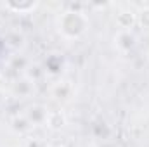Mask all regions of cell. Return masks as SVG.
Listing matches in <instances>:
<instances>
[{"instance_id":"obj_4","label":"cell","mask_w":149,"mask_h":147,"mask_svg":"<svg viewBox=\"0 0 149 147\" xmlns=\"http://www.w3.org/2000/svg\"><path fill=\"white\" fill-rule=\"evenodd\" d=\"M7 7L9 9H14V10H26V9H35V3H7Z\"/></svg>"},{"instance_id":"obj_2","label":"cell","mask_w":149,"mask_h":147,"mask_svg":"<svg viewBox=\"0 0 149 147\" xmlns=\"http://www.w3.org/2000/svg\"><path fill=\"white\" fill-rule=\"evenodd\" d=\"M116 23L121 26V28H130L134 23H135V14L134 12H120L118 17H116Z\"/></svg>"},{"instance_id":"obj_3","label":"cell","mask_w":149,"mask_h":147,"mask_svg":"<svg viewBox=\"0 0 149 147\" xmlns=\"http://www.w3.org/2000/svg\"><path fill=\"white\" fill-rule=\"evenodd\" d=\"M45 118H47V114H45V111L42 109V107H35V109H31V112H30V119L35 121V123H42Z\"/></svg>"},{"instance_id":"obj_5","label":"cell","mask_w":149,"mask_h":147,"mask_svg":"<svg viewBox=\"0 0 149 147\" xmlns=\"http://www.w3.org/2000/svg\"><path fill=\"white\" fill-rule=\"evenodd\" d=\"M139 23H141L142 26L149 28V9H146V10L141 12V16H139Z\"/></svg>"},{"instance_id":"obj_1","label":"cell","mask_w":149,"mask_h":147,"mask_svg":"<svg viewBox=\"0 0 149 147\" xmlns=\"http://www.w3.org/2000/svg\"><path fill=\"white\" fill-rule=\"evenodd\" d=\"M59 30L68 38H76L87 30V19L81 12H64L59 19Z\"/></svg>"}]
</instances>
